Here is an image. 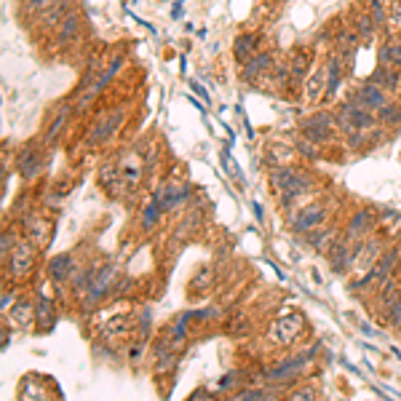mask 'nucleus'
Segmentation results:
<instances>
[{"label":"nucleus","instance_id":"nucleus-1","mask_svg":"<svg viewBox=\"0 0 401 401\" xmlns=\"http://www.w3.org/2000/svg\"><path fill=\"white\" fill-rule=\"evenodd\" d=\"M120 276H123L120 262H115V260L102 262V270L97 273V279L91 281V286L86 289V295L78 300L80 313H83V316H91L100 305H104L107 300H113V289H115V283H118Z\"/></svg>","mask_w":401,"mask_h":401},{"label":"nucleus","instance_id":"nucleus-2","mask_svg":"<svg viewBox=\"0 0 401 401\" xmlns=\"http://www.w3.org/2000/svg\"><path fill=\"white\" fill-rule=\"evenodd\" d=\"M297 131H300L302 137H308V140L319 142L324 147H332V144H337V113L335 110H326V107H321L316 113H308V115H302L297 120Z\"/></svg>","mask_w":401,"mask_h":401},{"label":"nucleus","instance_id":"nucleus-3","mask_svg":"<svg viewBox=\"0 0 401 401\" xmlns=\"http://www.w3.org/2000/svg\"><path fill=\"white\" fill-rule=\"evenodd\" d=\"M329 212H332V206H329L326 200L313 198V200H305V203L292 206V209L286 212V222H289L292 233L305 236V233L316 230V227H321V225H326Z\"/></svg>","mask_w":401,"mask_h":401},{"label":"nucleus","instance_id":"nucleus-4","mask_svg":"<svg viewBox=\"0 0 401 401\" xmlns=\"http://www.w3.org/2000/svg\"><path fill=\"white\" fill-rule=\"evenodd\" d=\"M150 198L158 203L166 214H174L180 209H187L196 198V187L185 180H163L153 187Z\"/></svg>","mask_w":401,"mask_h":401},{"label":"nucleus","instance_id":"nucleus-5","mask_svg":"<svg viewBox=\"0 0 401 401\" xmlns=\"http://www.w3.org/2000/svg\"><path fill=\"white\" fill-rule=\"evenodd\" d=\"M305 332H308L305 316L297 313V310H289V313H281L279 319L268 326V340L273 345H279V348H289L297 340H302Z\"/></svg>","mask_w":401,"mask_h":401},{"label":"nucleus","instance_id":"nucleus-6","mask_svg":"<svg viewBox=\"0 0 401 401\" xmlns=\"http://www.w3.org/2000/svg\"><path fill=\"white\" fill-rule=\"evenodd\" d=\"M38 252H40L38 243H32L27 236H21L19 243H17V249L11 252V257L3 262L6 276H11V281H27L32 273H35Z\"/></svg>","mask_w":401,"mask_h":401},{"label":"nucleus","instance_id":"nucleus-7","mask_svg":"<svg viewBox=\"0 0 401 401\" xmlns=\"http://www.w3.org/2000/svg\"><path fill=\"white\" fill-rule=\"evenodd\" d=\"M123 120H126V110H123V107H113L110 113H102L100 118L91 123L88 134H86V140H83L86 142V147H100V144H107V142L118 134V129L123 126Z\"/></svg>","mask_w":401,"mask_h":401},{"label":"nucleus","instance_id":"nucleus-8","mask_svg":"<svg viewBox=\"0 0 401 401\" xmlns=\"http://www.w3.org/2000/svg\"><path fill=\"white\" fill-rule=\"evenodd\" d=\"M43 142L35 140V142H27L24 147L19 150V156H17V171H19V177L27 185L30 182H35L43 174V166H46V158H43Z\"/></svg>","mask_w":401,"mask_h":401},{"label":"nucleus","instance_id":"nucleus-9","mask_svg":"<svg viewBox=\"0 0 401 401\" xmlns=\"http://www.w3.org/2000/svg\"><path fill=\"white\" fill-rule=\"evenodd\" d=\"M380 225V217H377V209L372 206H361L356 209L348 220H345V227H342V236L348 239H369Z\"/></svg>","mask_w":401,"mask_h":401},{"label":"nucleus","instance_id":"nucleus-10","mask_svg":"<svg viewBox=\"0 0 401 401\" xmlns=\"http://www.w3.org/2000/svg\"><path fill=\"white\" fill-rule=\"evenodd\" d=\"M73 115H78V113H75V104L64 102V104H59V107L54 110V115L46 120L43 134H40V142H43V147H46V150H51V147L59 142L62 131L70 126V118H73Z\"/></svg>","mask_w":401,"mask_h":401},{"label":"nucleus","instance_id":"nucleus-11","mask_svg":"<svg viewBox=\"0 0 401 401\" xmlns=\"http://www.w3.org/2000/svg\"><path fill=\"white\" fill-rule=\"evenodd\" d=\"M21 225V236H27V239L32 241V243H38L40 249L43 246H48V241H51V233H54V225L51 220L46 217V214H40V212H27L24 217L17 220Z\"/></svg>","mask_w":401,"mask_h":401},{"label":"nucleus","instance_id":"nucleus-12","mask_svg":"<svg viewBox=\"0 0 401 401\" xmlns=\"http://www.w3.org/2000/svg\"><path fill=\"white\" fill-rule=\"evenodd\" d=\"M348 97H353L356 102H361L366 110H372V113H377V110H382L388 102L393 100L382 86H377L375 80H361V83H356L353 88H351V94Z\"/></svg>","mask_w":401,"mask_h":401},{"label":"nucleus","instance_id":"nucleus-13","mask_svg":"<svg viewBox=\"0 0 401 401\" xmlns=\"http://www.w3.org/2000/svg\"><path fill=\"white\" fill-rule=\"evenodd\" d=\"M273 64H276V54H273V51H265V48H260L254 57H249V59L241 64V80H243V83H249V86H254V83H260L262 78H268V75H270Z\"/></svg>","mask_w":401,"mask_h":401},{"label":"nucleus","instance_id":"nucleus-14","mask_svg":"<svg viewBox=\"0 0 401 401\" xmlns=\"http://www.w3.org/2000/svg\"><path fill=\"white\" fill-rule=\"evenodd\" d=\"M78 268L80 262L75 252H59V254H54L51 260L46 262V279L51 283H67L78 273Z\"/></svg>","mask_w":401,"mask_h":401},{"label":"nucleus","instance_id":"nucleus-15","mask_svg":"<svg viewBox=\"0 0 401 401\" xmlns=\"http://www.w3.org/2000/svg\"><path fill=\"white\" fill-rule=\"evenodd\" d=\"M353 246H356V239H348V236H340V241L332 246V252L326 254L332 273L345 276V273L353 270Z\"/></svg>","mask_w":401,"mask_h":401},{"label":"nucleus","instance_id":"nucleus-16","mask_svg":"<svg viewBox=\"0 0 401 401\" xmlns=\"http://www.w3.org/2000/svg\"><path fill=\"white\" fill-rule=\"evenodd\" d=\"M57 313H59L57 300L51 295H46L43 289H38L35 292V329L40 335H46V332H51L57 326Z\"/></svg>","mask_w":401,"mask_h":401},{"label":"nucleus","instance_id":"nucleus-17","mask_svg":"<svg viewBox=\"0 0 401 401\" xmlns=\"http://www.w3.org/2000/svg\"><path fill=\"white\" fill-rule=\"evenodd\" d=\"M265 166L268 169H279V166H292V163H297L300 160V153H297V147H295V142H268V147H265Z\"/></svg>","mask_w":401,"mask_h":401},{"label":"nucleus","instance_id":"nucleus-18","mask_svg":"<svg viewBox=\"0 0 401 401\" xmlns=\"http://www.w3.org/2000/svg\"><path fill=\"white\" fill-rule=\"evenodd\" d=\"M342 230L340 227H335V225H321V227H316V230H310V233H305L302 236V243H308L316 254H329L332 252V246L340 241Z\"/></svg>","mask_w":401,"mask_h":401},{"label":"nucleus","instance_id":"nucleus-19","mask_svg":"<svg viewBox=\"0 0 401 401\" xmlns=\"http://www.w3.org/2000/svg\"><path fill=\"white\" fill-rule=\"evenodd\" d=\"M372 297H375V308H377V313H380V316H385V313L393 308V302L401 297V279H399V273H393V276L382 279L380 283L375 286Z\"/></svg>","mask_w":401,"mask_h":401},{"label":"nucleus","instance_id":"nucleus-20","mask_svg":"<svg viewBox=\"0 0 401 401\" xmlns=\"http://www.w3.org/2000/svg\"><path fill=\"white\" fill-rule=\"evenodd\" d=\"M399 265H401V249H399V246H388V249H385V252L380 254V260L375 262V265H372V268H369L364 276H366V279H369L372 283H375V286H377L382 279H388V276L399 273V270H396Z\"/></svg>","mask_w":401,"mask_h":401},{"label":"nucleus","instance_id":"nucleus-21","mask_svg":"<svg viewBox=\"0 0 401 401\" xmlns=\"http://www.w3.org/2000/svg\"><path fill=\"white\" fill-rule=\"evenodd\" d=\"M337 110H342L351 123H353V129H361V131H369V129H375L377 126V113H372V110H366L361 102H356L353 97H345V100L337 104Z\"/></svg>","mask_w":401,"mask_h":401},{"label":"nucleus","instance_id":"nucleus-22","mask_svg":"<svg viewBox=\"0 0 401 401\" xmlns=\"http://www.w3.org/2000/svg\"><path fill=\"white\" fill-rule=\"evenodd\" d=\"M80 38V14L78 11H70L64 21H62L59 27H57V32H54V48L57 51H67V48H73Z\"/></svg>","mask_w":401,"mask_h":401},{"label":"nucleus","instance_id":"nucleus-23","mask_svg":"<svg viewBox=\"0 0 401 401\" xmlns=\"http://www.w3.org/2000/svg\"><path fill=\"white\" fill-rule=\"evenodd\" d=\"M144 169H147V160L140 150L137 153H129L126 158H120V171H123V180L129 185V193L140 190L142 180H144Z\"/></svg>","mask_w":401,"mask_h":401},{"label":"nucleus","instance_id":"nucleus-24","mask_svg":"<svg viewBox=\"0 0 401 401\" xmlns=\"http://www.w3.org/2000/svg\"><path fill=\"white\" fill-rule=\"evenodd\" d=\"M102 270V260H97V257H91V260L86 262V265H80L78 273L73 276V279L67 281V286H70V295L75 297V300H80L83 295H86V289L91 286V281L97 279V273Z\"/></svg>","mask_w":401,"mask_h":401},{"label":"nucleus","instance_id":"nucleus-25","mask_svg":"<svg viewBox=\"0 0 401 401\" xmlns=\"http://www.w3.org/2000/svg\"><path fill=\"white\" fill-rule=\"evenodd\" d=\"M73 11V6H70V0H59V3H54L51 8H46L43 14H38L32 24L38 27L40 32H57V27H59L64 17Z\"/></svg>","mask_w":401,"mask_h":401},{"label":"nucleus","instance_id":"nucleus-26","mask_svg":"<svg viewBox=\"0 0 401 401\" xmlns=\"http://www.w3.org/2000/svg\"><path fill=\"white\" fill-rule=\"evenodd\" d=\"M324 94H326V67L319 64L310 73V78L302 80V100L308 104H319V102H324Z\"/></svg>","mask_w":401,"mask_h":401},{"label":"nucleus","instance_id":"nucleus-27","mask_svg":"<svg viewBox=\"0 0 401 401\" xmlns=\"http://www.w3.org/2000/svg\"><path fill=\"white\" fill-rule=\"evenodd\" d=\"M262 40H265L262 38V32H249V30L239 32L236 40H233V57H236V62L243 64L249 57H254V54L262 48Z\"/></svg>","mask_w":401,"mask_h":401},{"label":"nucleus","instance_id":"nucleus-28","mask_svg":"<svg viewBox=\"0 0 401 401\" xmlns=\"http://www.w3.org/2000/svg\"><path fill=\"white\" fill-rule=\"evenodd\" d=\"M369 80H375L377 86H382L391 97H399L401 100V70L399 67H391V64H377L372 70Z\"/></svg>","mask_w":401,"mask_h":401},{"label":"nucleus","instance_id":"nucleus-29","mask_svg":"<svg viewBox=\"0 0 401 401\" xmlns=\"http://www.w3.org/2000/svg\"><path fill=\"white\" fill-rule=\"evenodd\" d=\"M316 59V48L310 46H295L292 54H289V64H292V75L297 80H305L310 75V67Z\"/></svg>","mask_w":401,"mask_h":401},{"label":"nucleus","instance_id":"nucleus-30","mask_svg":"<svg viewBox=\"0 0 401 401\" xmlns=\"http://www.w3.org/2000/svg\"><path fill=\"white\" fill-rule=\"evenodd\" d=\"M351 24L356 27V32H359V38L364 40V43H372L375 35L380 32V27H377V21L372 19L369 8H361V6H356V8L351 11Z\"/></svg>","mask_w":401,"mask_h":401},{"label":"nucleus","instance_id":"nucleus-31","mask_svg":"<svg viewBox=\"0 0 401 401\" xmlns=\"http://www.w3.org/2000/svg\"><path fill=\"white\" fill-rule=\"evenodd\" d=\"M163 217H166V212L160 209L156 200L150 198L144 206H142V212H140V230L144 233V236H153L160 225H163Z\"/></svg>","mask_w":401,"mask_h":401},{"label":"nucleus","instance_id":"nucleus-32","mask_svg":"<svg viewBox=\"0 0 401 401\" xmlns=\"http://www.w3.org/2000/svg\"><path fill=\"white\" fill-rule=\"evenodd\" d=\"M163 337L171 342L177 351H182L187 345V340H190V324L182 321L180 316H174V319L163 326Z\"/></svg>","mask_w":401,"mask_h":401},{"label":"nucleus","instance_id":"nucleus-33","mask_svg":"<svg viewBox=\"0 0 401 401\" xmlns=\"http://www.w3.org/2000/svg\"><path fill=\"white\" fill-rule=\"evenodd\" d=\"M212 286H214V270L206 265V268H198V270L193 273V279L187 281V295H190V297H200V295H206Z\"/></svg>","mask_w":401,"mask_h":401},{"label":"nucleus","instance_id":"nucleus-34","mask_svg":"<svg viewBox=\"0 0 401 401\" xmlns=\"http://www.w3.org/2000/svg\"><path fill=\"white\" fill-rule=\"evenodd\" d=\"M17 396H19V399H30V396H32V399H48L51 391L43 385V377H40V375H27V377L19 382Z\"/></svg>","mask_w":401,"mask_h":401},{"label":"nucleus","instance_id":"nucleus-35","mask_svg":"<svg viewBox=\"0 0 401 401\" xmlns=\"http://www.w3.org/2000/svg\"><path fill=\"white\" fill-rule=\"evenodd\" d=\"M243 385H249V369H230V372H225L220 380H217V391L233 396Z\"/></svg>","mask_w":401,"mask_h":401},{"label":"nucleus","instance_id":"nucleus-36","mask_svg":"<svg viewBox=\"0 0 401 401\" xmlns=\"http://www.w3.org/2000/svg\"><path fill=\"white\" fill-rule=\"evenodd\" d=\"M11 321L21 326V329H27V326H35V300H19L14 302V308H11Z\"/></svg>","mask_w":401,"mask_h":401},{"label":"nucleus","instance_id":"nucleus-37","mask_svg":"<svg viewBox=\"0 0 401 401\" xmlns=\"http://www.w3.org/2000/svg\"><path fill=\"white\" fill-rule=\"evenodd\" d=\"M295 147H297V153H300V160H310V163H319L324 158V144L319 142L308 140V137H302L300 131L295 134Z\"/></svg>","mask_w":401,"mask_h":401},{"label":"nucleus","instance_id":"nucleus-38","mask_svg":"<svg viewBox=\"0 0 401 401\" xmlns=\"http://www.w3.org/2000/svg\"><path fill=\"white\" fill-rule=\"evenodd\" d=\"M377 123L385 126L388 131H396L401 126V100H391L382 110H377Z\"/></svg>","mask_w":401,"mask_h":401},{"label":"nucleus","instance_id":"nucleus-39","mask_svg":"<svg viewBox=\"0 0 401 401\" xmlns=\"http://www.w3.org/2000/svg\"><path fill=\"white\" fill-rule=\"evenodd\" d=\"M377 64H391V67H399L401 70V38L382 40L380 51H377Z\"/></svg>","mask_w":401,"mask_h":401},{"label":"nucleus","instance_id":"nucleus-40","mask_svg":"<svg viewBox=\"0 0 401 401\" xmlns=\"http://www.w3.org/2000/svg\"><path fill=\"white\" fill-rule=\"evenodd\" d=\"M270 83H273V88L279 91V88H286V83L292 80V64H289V57H276V64H273V70H270Z\"/></svg>","mask_w":401,"mask_h":401},{"label":"nucleus","instance_id":"nucleus-41","mask_svg":"<svg viewBox=\"0 0 401 401\" xmlns=\"http://www.w3.org/2000/svg\"><path fill=\"white\" fill-rule=\"evenodd\" d=\"M17 225H19V222H17ZM17 225H6L3 233H0V260L3 262L11 257V252L17 249V243H19V239H21Z\"/></svg>","mask_w":401,"mask_h":401},{"label":"nucleus","instance_id":"nucleus-42","mask_svg":"<svg viewBox=\"0 0 401 401\" xmlns=\"http://www.w3.org/2000/svg\"><path fill=\"white\" fill-rule=\"evenodd\" d=\"M340 142L345 144L348 153H364L366 147H372V144H369V131H361V129H353V131L342 134Z\"/></svg>","mask_w":401,"mask_h":401},{"label":"nucleus","instance_id":"nucleus-43","mask_svg":"<svg viewBox=\"0 0 401 401\" xmlns=\"http://www.w3.org/2000/svg\"><path fill=\"white\" fill-rule=\"evenodd\" d=\"M144 356H147V345H144V340H134L129 348H126V364L131 366V369H140V364L144 361Z\"/></svg>","mask_w":401,"mask_h":401},{"label":"nucleus","instance_id":"nucleus-44","mask_svg":"<svg viewBox=\"0 0 401 401\" xmlns=\"http://www.w3.org/2000/svg\"><path fill=\"white\" fill-rule=\"evenodd\" d=\"M140 289V281L131 279V276H120L115 289H113V300H123V297H131L134 292Z\"/></svg>","mask_w":401,"mask_h":401},{"label":"nucleus","instance_id":"nucleus-45","mask_svg":"<svg viewBox=\"0 0 401 401\" xmlns=\"http://www.w3.org/2000/svg\"><path fill=\"white\" fill-rule=\"evenodd\" d=\"M150 329H153V313H150V308H142V310H137L134 335H140L142 340H144V337H150Z\"/></svg>","mask_w":401,"mask_h":401},{"label":"nucleus","instance_id":"nucleus-46","mask_svg":"<svg viewBox=\"0 0 401 401\" xmlns=\"http://www.w3.org/2000/svg\"><path fill=\"white\" fill-rule=\"evenodd\" d=\"M54 3H59V0H21V14H27V17L35 19L46 8H51Z\"/></svg>","mask_w":401,"mask_h":401},{"label":"nucleus","instance_id":"nucleus-47","mask_svg":"<svg viewBox=\"0 0 401 401\" xmlns=\"http://www.w3.org/2000/svg\"><path fill=\"white\" fill-rule=\"evenodd\" d=\"M289 399L295 401H302V399H319V391L310 385V382H305V385H297V388H289V393H286Z\"/></svg>","mask_w":401,"mask_h":401},{"label":"nucleus","instance_id":"nucleus-48","mask_svg":"<svg viewBox=\"0 0 401 401\" xmlns=\"http://www.w3.org/2000/svg\"><path fill=\"white\" fill-rule=\"evenodd\" d=\"M382 321L391 326V329H396V332H401V297L396 302H393V308L382 316Z\"/></svg>","mask_w":401,"mask_h":401},{"label":"nucleus","instance_id":"nucleus-49","mask_svg":"<svg viewBox=\"0 0 401 401\" xmlns=\"http://www.w3.org/2000/svg\"><path fill=\"white\" fill-rule=\"evenodd\" d=\"M14 302H17V292L6 286V289H3V302H0V305H3V313H8V308H14Z\"/></svg>","mask_w":401,"mask_h":401},{"label":"nucleus","instance_id":"nucleus-50","mask_svg":"<svg viewBox=\"0 0 401 401\" xmlns=\"http://www.w3.org/2000/svg\"><path fill=\"white\" fill-rule=\"evenodd\" d=\"M252 212H254V217H257V222H265V209H262V203L260 200H254V203H252Z\"/></svg>","mask_w":401,"mask_h":401},{"label":"nucleus","instance_id":"nucleus-51","mask_svg":"<svg viewBox=\"0 0 401 401\" xmlns=\"http://www.w3.org/2000/svg\"><path fill=\"white\" fill-rule=\"evenodd\" d=\"M190 88H193V91H196L198 97H203V102H209V91H206V88L200 86L198 80H193V83H190Z\"/></svg>","mask_w":401,"mask_h":401},{"label":"nucleus","instance_id":"nucleus-52","mask_svg":"<svg viewBox=\"0 0 401 401\" xmlns=\"http://www.w3.org/2000/svg\"><path fill=\"white\" fill-rule=\"evenodd\" d=\"M8 342H11V329L3 326V351H8Z\"/></svg>","mask_w":401,"mask_h":401},{"label":"nucleus","instance_id":"nucleus-53","mask_svg":"<svg viewBox=\"0 0 401 401\" xmlns=\"http://www.w3.org/2000/svg\"><path fill=\"white\" fill-rule=\"evenodd\" d=\"M200 396H203V399H212L209 391H196V393H190V399H200Z\"/></svg>","mask_w":401,"mask_h":401},{"label":"nucleus","instance_id":"nucleus-54","mask_svg":"<svg viewBox=\"0 0 401 401\" xmlns=\"http://www.w3.org/2000/svg\"><path fill=\"white\" fill-rule=\"evenodd\" d=\"M359 329L364 332V335H375V329H372L369 324H359Z\"/></svg>","mask_w":401,"mask_h":401},{"label":"nucleus","instance_id":"nucleus-55","mask_svg":"<svg viewBox=\"0 0 401 401\" xmlns=\"http://www.w3.org/2000/svg\"><path fill=\"white\" fill-rule=\"evenodd\" d=\"M270 3H273V0H270Z\"/></svg>","mask_w":401,"mask_h":401}]
</instances>
